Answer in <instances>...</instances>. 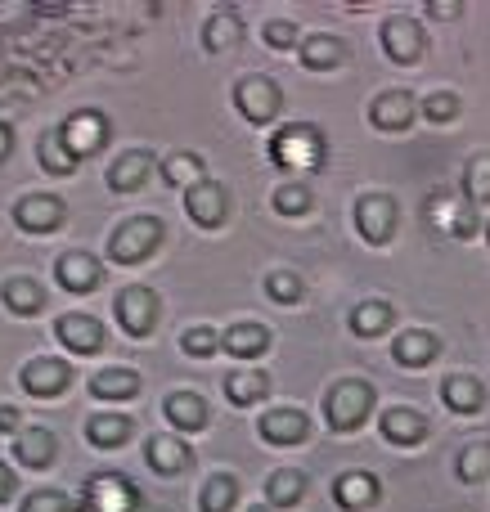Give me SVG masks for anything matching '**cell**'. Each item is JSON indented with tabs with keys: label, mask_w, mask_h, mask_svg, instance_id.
Masks as SVG:
<instances>
[{
	"label": "cell",
	"mask_w": 490,
	"mask_h": 512,
	"mask_svg": "<svg viewBox=\"0 0 490 512\" xmlns=\"http://www.w3.org/2000/svg\"><path fill=\"white\" fill-rule=\"evenodd\" d=\"M270 158H275V167H288V171H320L324 135L302 122L284 126V131H275V140H270Z\"/></svg>",
	"instance_id": "obj_1"
},
{
	"label": "cell",
	"mask_w": 490,
	"mask_h": 512,
	"mask_svg": "<svg viewBox=\"0 0 490 512\" xmlns=\"http://www.w3.org/2000/svg\"><path fill=\"white\" fill-rule=\"evenodd\" d=\"M374 409V387L369 382H338V387L324 396V414H329V427L333 432H356L360 423L369 418Z\"/></svg>",
	"instance_id": "obj_2"
},
{
	"label": "cell",
	"mask_w": 490,
	"mask_h": 512,
	"mask_svg": "<svg viewBox=\"0 0 490 512\" xmlns=\"http://www.w3.org/2000/svg\"><path fill=\"white\" fill-rule=\"evenodd\" d=\"M158 239H162V225L153 221V216H135V221H126L113 230V239H108V261L140 265L144 256H153Z\"/></svg>",
	"instance_id": "obj_3"
},
{
	"label": "cell",
	"mask_w": 490,
	"mask_h": 512,
	"mask_svg": "<svg viewBox=\"0 0 490 512\" xmlns=\"http://www.w3.org/2000/svg\"><path fill=\"white\" fill-rule=\"evenodd\" d=\"M81 490H86L81 495V512H140L135 486L126 477H117V472H99Z\"/></svg>",
	"instance_id": "obj_4"
},
{
	"label": "cell",
	"mask_w": 490,
	"mask_h": 512,
	"mask_svg": "<svg viewBox=\"0 0 490 512\" xmlns=\"http://www.w3.org/2000/svg\"><path fill=\"white\" fill-rule=\"evenodd\" d=\"M158 292L153 288H122L117 292V301H113V315H117V324L126 328L131 337H149L153 333V324H158Z\"/></svg>",
	"instance_id": "obj_5"
},
{
	"label": "cell",
	"mask_w": 490,
	"mask_h": 512,
	"mask_svg": "<svg viewBox=\"0 0 490 512\" xmlns=\"http://www.w3.org/2000/svg\"><path fill=\"white\" fill-rule=\"evenodd\" d=\"M59 140L68 144L72 158H90V153H99L108 144V117L95 113V108H81L59 126Z\"/></svg>",
	"instance_id": "obj_6"
},
{
	"label": "cell",
	"mask_w": 490,
	"mask_h": 512,
	"mask_svg": "<svg viewBox=\"0 0 490 512\" xmlns=\"http://www.w3.org/2000/svg\"><path fill=\"white\" fill-rule=\"evenodd\" d=\"M279 104H284V99H279V86L270 77H248V81H239V90H234V108H239L252 126L275 122Z\"/></svg>",
	"instance_id": "obj_7"
},
{
	"label": "cell",
	"mask_w": 490,
	"mask_h": 512,
	"mask_svg": "<svg viewBox=\"0 0 490 512\" xmlns=\"http://www.w3.org/2000/svg\"><path fill=\"white\" fill-rule=\"evenodd\" d=\"M18 382H23L27 396L36 400H50V396H63L72 382V369L63 360H50V355H36V360L23 364V373H18Z\"/></svg>",
	"instance_id": "obj_8"
},
{
	"label": "cell",
	"mask_w": 490,
	"mask_h": 512,
	"mask_svg": "<svg viewBox=\"0 0 490 512\" xmlns=\"http://www.w3.org/2000/svg\"><path fill=\"white\" fill-rule=\"evenodd\" d=\"M356 230L365 243H374V248H383L387 239H392L396 230V203L387 194H365L356 203Z\"/></svg>",
	"instance_id": "obj_9"
},
{
	"label": "cell",
	"mask_w": 490,
	"mask_h": 512,
	"mask_svg": "<svg viewBox=\"0 0 490 512\" xmlns=\"http://www.w3.org/2000/svg\"><path fill=\"white\" fill-rule=\"evenodd\" d=\"M14 225L27 234H50L63 225V198L54 194H23L14 203Z\"/></svg>",
	"instance_id": "obj_10"
},
{
	"label": "cell",
	"mask_w": 490,
	"mask_h": 512,
	"mask_svg": "<svg viewBox=\"0 0 490 512\" xmlns=\"http://www.w3.org/2000/svg\"><path fill=\"white\" fill-rule=\"evenodd\" d=\"M383 50H387V59H392V63L414 68V63L423 59V50H428L423 27L410 23V18H387V23H383Z\"/></svg>",
	"instance_id": "obj_11"
},
{
	"label": "cell",
	"mask_w": 490,
	"mask_h": 512,
	"mask_svg": "<svg viewBox=\"0 0 490 512\" xmlns=\"http://www.w3.org/2000/svg\"><path fill=\"white\" fill-rule=\"evenodd\" d=\"M185 212L194 225H203V230H216V225L230 216V194H225L216 180H203V185H194L185 194Z\"/></svg>",
	"instance_id": "obj_12"
},
{
	"label": "cell",
	"mask_w": 490,
	"mask_h": 512,
	"mask_svg": "<svg viewBox=\"0 0 490 512\" xmlns=\"http://www.w3.org/2000/svg\"><path fill=\"white\" fill-rule=\"evenodd\" d=\"M54 279H59L63 292H95L104 270H99V261L90 252H63L59 265H54Z\"/></svg>",
	"instance_id": "obj_13"
},
{
	"label": "cell",
	"mask_w": 490,
	"mask_h": 512,
	"mask_svg": "<svg viewBox=\"0 0 490 512\" xmlns=\"http://www.w3.org/2000/svg\"><path fill=\"white\" fill-rule=\"evenodd\" d=\"M54 333H59V342L68 346L72 355H95V351H104V324H99L95 315H63Z\"/></svg>",
	"instance_id": "obj_14"
},
{
	"label": "cell",
	"mask_w": 490,
	"mask_h": 512,
	"mask_svg": "<svg viewBox=\"0 0 490 512\" xmlns=\"http://www.w3.org/2000/svg\"><path fill=\"white\" fill-rule=\"evenodd\" d=\"M0 301H5L9 315L32 319L45 310V288L36 279H27V274H9V279L0 283Z\"/></svg>",
	"instance_id": "obj_15"
},
{
	"label": "cell",
	"mask_w": 490,
	"mask_h": 512,
	"mask_svg": "<svg viewBox=\"0 0 490 512\" xmlns=\"http://www.w3.org/2000/svg\"><path fill=\"white\" fill-rule=\"evenodd\" d=\"M414 117H419V108H414V99L405 95V90H387V95H378L374 104H369V122H374L378 131H410Z\"/></svg>",
	"instance_id": "obj_16"
},
{
	"label": "cell",
	"mask_w": 490,
	"mask_h": 512,
	"mask_svg": "<svg viewBox=\"0 0 490 512\" xmlns=\"http://www.w3.org/2000/svg\"><path fill=\"white\" fill-rule=\"evenodd\" d=\"M54 454H59V441H54L45 427H23V432L14 436V459L23 463V468H50Z\"/></svg>",
	"instance_id": "obj_17"
},
{
	"label": "cell",
	"mask_w": 490,
	"mask_h": 512,
	"mask_svg": "<svg viewBox=\"0 0 490 512\" xmlns=\"http://www.w3.org/2000/svg\"><path fill=\"white\" fill-rule=\"evenodd\" d=\"M149 171H153V158L144 149L122 153V158L108 167V189H113V194H135V189L149 180Z\"/></svg>",
	"instance_id": "obj_18"
},
{
	"label": "cell",
	"mask_w": 490,
	"mask_h": 512,
	"mask_svg": "<svg viewBox=\"0 0 490 512\" xmlns=\"http://www.w3.org/2000/svg\"><path fill=\"white\" fill-rule=\"evenodd\" d=\"M257 427L270 445H297V441H306V427L311 423H306V414H297V409H270Z\"/></svg>",
	"instance_id": "obj_19"
},
{
	"label": "cell",
	"mask_w": 490,
	"mask_h": 512,
	"mask_svg": "<svg viewBox=\"0 0 490 512\" xmlns=\"http://www.w3.org/2000/svg\"><path fill=\"white\" fill-rule=\"evenodd\" d=\"M333 499H338V508L360 512L378 499V481L369 477V472H342V477L333 481Z\"/></svg>",
	"instance_id": "obj_20"
},
{
	"label": "cell",
	"mask_w": 490,
	"mask_h": 512,
	"mask_svg": "<svg viewBox=\"0 0 490 512\" xmlns=\"http://www.w3.org/2000/svg\"><path fill=\"white\" fill-rule=\"evenodd\" d=\"M221 351L239 355V360H257V355L270 351V333L261 324H234L221 333Z\"/></svg>",
	"instance_id": "obj_21"
},
{
	"label": "cell",
	"mask_w": 490,
	"mask_h": 512,
	"mask_svg": "<svg viewBox=\"0 0 490 512\" xmlns=\"http://www.w3.org/2000/svg\"><path fill=\"white\" fill-rule=\"evenodd\" d=\"M441 351V342L428 333V328H410V333L396 337V364H405V369H423V364H432Z\"/></svg>",
	"instance_id": "obj_22"
},
{
	"label": "cell",
	"mask_w": 490,
	"mask_h": 512,
	"mask_svg": "<svg viewBox=\"0 0 490 512\" xmlns=\"http://www.w3.org/2000/svg\"><path fill=\"white\" fill-rule=\"evenodd\" d=\"M383 436L392 445H419L428 436V418L419 409H387L383 414Z\"/></svg>",
	"instance_id": "obj_23"
},
{
	"label": "cell",
	"mask_w": 490,
	"mask_h": 512,
	"mask_svg": "<svg viewBox=\"0 0 490 512\" xmlns=\"http://www.w3.org/2000/svg\"><path fill=\"white\" fill-rule=\"evenodd\" d=\"M432 221H437L450 239H473V230H477L473 203H450V198H432Z\"/></svg>",
	"instance_id": "obj_24"
},
{
	"label": "cell",
	"mask_w": 490,
	"mask_h": 512,
	"mask_svg": "<svg viewBox=\"0 0 490 512\" xmlns=\"http://www.w3.org/2000/svg\"><path fill=\"white\" fill-rule=\"evenodd\" d=\"M144 454H149V468L162 472V477H176V472H185V463H189V450L180 436H153V441L144 445Z\"/></svg>",
	"instance_id": "obj_25"
},
{
	"label": "cell",
	"mask_w": 490,
	"mask_h": 512,
	"mask_svg": "<svg viewBox=\"0 0 490 512\" xmlns=\"http://www.w3.org/2000/svg\"><path fill=\"white\" fill-rule=\"evenodd\" d=\"M140 391V373L135 369H104L90 378V396L95 400H131Z\"/></svg>",
	"instance_id": "obj_26"
},
{
	"label": "cell",
	"mask_w": 490,
	"mask_h": 512,
	"mask_svg": "<svg viewBox=\"0 0 490 512\" xmlns=\"http://www.w3.org/2000/svg\"><path fill=\"white\" fill-rule=\"evenodd\" d=\"M167 418H171V427H180V432H203L207 427L203 396H194V391H176V396L167 400Z\"/></svg>",
	"instance_id": "obj_27"
},
{
	"label": "cell",
	"mask_w": 490,
	"mask_h": 512,
	"mask_svg": "<svg viewBox=\"0 0 490 512\" xmlns=\"http://www.w3.org/2000/svg\"><path fill=\"white\" fill-rule=\"evenodd\" d=\"M131 418L122 414H90L86 418V441L99 445V450H113V445H122L126 436H131Z\"/></svg>",
	"instance_id": "obj_28"
},
{
	"label": "cell",
	"mask_w": 490,
	"mask_h": 512,
	"mask_svg": "<svg viewBox=\"0 0 490 512\" xmlns=\"http://www.w3.org/2000/svg\"><path fill=\"white\" fill-rule=\"evenodd\" d=\"M441 400H446L455 414H473V409H482V400H486V391H482V382L477 378H446L441 382Z\"/></svg>",
	"instance_id": "obj_29"
},
{
	"label": "cell",
	"mask_w": 490,
	"mask_h": 512,
	"mask_svg": "<svg viewBox=\"0 0 490 512\" xmlns=\"http://www.w3.org/2000/svg\"><path fill=\"white\" fill-rule=\"evenodd\" d=\"M387 324H392V306L387 301H360L351 310V333L356 337H378V333H387Z\"/></svg>",
	"instance_id": "obj_30"
},
{
	"label": "cell",
	"mask_w": 490,
	"mask_h": 512,
	"mask_svg": "<svg viewBox=\"0 0 490 512\" xmlns=\"http://www.w3.org/2000/svg\"><path fill=\"white\" fill-rule=\"evenodd\" d=\"M342 54H347V45H342L338 36H306V41H302V63H306V68H315V72L342 63Z\"/></svg>",
	"instance_id": "obj_31"
},
{
	"label": "cell",
	"mask_w": 490,
	"mask_h": 512,
	"mask_svg": "<svg viewBox=\"0 0 490 512\" xmlns=\"http://www.w3.org/2000/svg\"><path fill=\"white\" fill-rule=\"evenodd\" d=\"M36 153H41V171H50V176H72L77 171V158L68 153V144L59 140V131L41 135V144H36Z\"/></svg>",
	"instance_id": "obj_32"
},
{
	"label": "cell",
	"mask_w": 490,
	"mask_h": 512,
	"mask_svg": "<svg viewBox=\"0 0 490 512\" xmlns=\"http://www.w3.org/2000/svg\"><path fill=\"white\" fill-rule=\"evenodd\" d=\"M162 176H167V185H180L189 194L194 185H203V158L198 153H171Z\"/></svg>",
	"instance_id": "obj_33"
},
{
	"label": "cell",
	"mask_w": 490,
	"mask_h": 512,
	"mask_svg": "<svg viewBox=\"0 0 490 512\" xmlns=\"http://www.w3.org/2000/svg\"><path fill=\"white\" fill-rule=\"evenodd\" d=\"M266 391H270L266 373H234V378H225V396H230V405H257Z\"/></svg>",
	"instance_id": "obj_34"
},
{
	"label": "cell",
	"mask_w": 490,
	"mask_h": 512,
	"mask_svg": "<svg viewBox=\"0 0 490 512\" xmlns=\"http://www.w3.org/2000/svg\"><path fill=\"white\" fill-rule=\"evenodd\" d=\"M198 504H203V512H230L234 504H239V481L234 477H212L203 486V495H198Z\"/></svg>",
	"instance_id": "obj_35"
},
{
	"label": "cell",
	"mask_w": 490,
	"mask_h": 512,
	"mask_svg": "<svg viewBox=\"0 0 490 512\" xmlns=\"http://www.w3.org/2000/svg\"><path fill=\"white\" fill-rule=\"evenodd\" d=\"M203 41H207V50H212V54L234 50V45L243 41V23H239V18H234V14H216L212 23H207Z\"/></svg>",
	"instance_id": "obj_36"
},
{
	"label": "cell",
	"mask_w": 490,
	"mask_h": 512,
	"mask_svg": "<svg viewBox=\"0 0 490 512\" xmlns=\"http://www.w3.org/2000/svg\"><path fill=\"white\" fill-rule=\"evenodd\" d=\"M302 490H306V477H302V472L284 468V472H275V477H270L266 499H270L275 508H293L297 499H302Z\"/></svg>",
	"instance_id": "obj_37"
},
{
	"label": "cell",
	"mask_w": 490,
	"mask_h": 512,
	"mask_svg": "<svg viewBox=\"0 0 490 512\" xmlns=\"http://www.w3.org/2000/svg\"><path fill=\"white\" fill-rule=\"evenodd\" d=\"M464 194L468 203H490V153H477L464 167Z\"/></svg>",
	"instance_id": "obj_38"
},
{
	"label": "cell",
	"mask_w": 490,
	"mask_h": 512,
	"mask_svg": "<svg viewBox=\"0 0 490 512\" xmlns=\"http://www.w3.org/2000/svg\"><path fill=\"white\" fill-rule=\"evenodd\" d=\"M490 477V445H468L459 454V481H482Z\"/></svg>",
	"instance_id": "obj_39"
},
{
	"label": "cell",
	"mask_w": 490,
	"mask_h": 512,
	"mask_svg": "<svg viewBox=\"0 0 490 512\" xmlns=\"http://www.w3.org/2000/svg\"><path fill=\"white\" fill-rule=\"evenodd\" d=\"M423 117H428V122H437V126L455 122V117H459V95H455V90H437V95H428Z\"/></svg>",
	"instance_id": "obj_40"
},
{
	"label": "cell",
	"mask_w": 490,
	"mask_h": 512,
	"mask_svg": "<svg viewBox=\"0 0 490 512\" xmlns=\"http://www.w3.org/2000/svg\"><path fill=\"white\" fill-rule=\"evenodd\" d=\"M18 512H72V499L63 490H32Z\"/></svg>",
	"instance_id": "obj_41"
},
{
	"label": "cell",
	"mask_w": 490,
	"mask_h": 512,
	"mask_svg": "<svg viewBox=\"0 0 490 512\" xmlns=\"http://www.w3.org/2000/svg\"><path fill=\"white\" fill-rule=\"evenodd\" d=\"M275 212H279V216H302V212H311V194H306L302 185L275 189Z\"/></svg>",
	"instance_id": "obj_42"
},
{
	"label": "cell",
	"mask_w": 490,
	"mask_h": 512,
	"mask_svg": "<svg viewBox=\"0 0 490 512\" xmlns=\"http://www.w3.org/2000/svg\"><path fill=\"white\" fill-rule=\"evenodd\" d=\"M266 292H270L275 301H284V306H288V301L302 297V279H297V274H288V270L266 274Z\"/></svg>",
	"instance_id": "obj_43"
},
{
	"label": "cell",
	"mask_w": 490,
	"mask_h": 512,
	"mask_svg": "<svg viewBox=\"0 0 490 512\" xmlns=\"http://www.w3.org/2000/svg\"><path fill=\"white\" fill-rule=\"evenodd\" d=\"M212 351H221V333H212V328H189L185 333V355H212Z\"/></svg>",
	"instance_id": "obj_44"
},
{
	"label": "cell",
	"mask_w": 490,
	"mask_h": 512,
	"mask_svg": "<svg viewBox=\"0 0 490 512\" xmlns=\"http://www.w3.org/2000/svg\"><path fill=\"white\" fill-rule=\"evenodd\" d=\"M266 45H275V50H288V45H297V23H288V18H275V23H266Z\"/></svg>",
	"instance_id": "obj_45"
},
{
	"label": "cell",
	"mask_w": 490,
	"mask_h": 512,
	"mask_svg": "<svg viewBox=\"0 0 490 512\" xmlns=\"http://www.w3.org/2000/svg\"><path fill=\"white\" fill-rule=\"evenodd\" d=\"M23 432V414L14 405H0V436H18Z\"/></svg>",
	"instance_id": "obj_46"
},
{
	"label": "cell",
	"mask_w": 490,
	"mask_h": 512,
	"mask_svg": "<svg viewBox=\"0 0 490 512\" xmlns=\"http://www.w3.org/2000/svg\"><path fill=\"white\" fill-rule=\"evenodd\" d=\"M14 490H18L14 468H9V463H0V504H9V499H14Z\"/></svg>",
	"instance_id": "obj_47"
},
{
	"label": "cell",
	"mask_w": 490,
	"mask_h": 512,
	"mask_svg": "<svg viewBox=\"0 0 490 512\" xmlns=\"http://www.w3.org/2000/svg\"><path fill=\"white\" fill-rule=\"evenodd\" d=\"M428 14H437V18H459V14H464V5H455V0H428Z\"/></svg>",
	"instance_id": "obj_48"
},
{
	"label": "cell",
	"mask_w": 490,
	"mask_h": 512,
	"mask_svg": "<svg viewBox=\"0 0 490 512\" xmlns=\"http://www.w3.org/2000/svg\"><path fill=\"white\" fill-rule=\"evenodd\" d=\"M9 144H14V140H9V131H5V126H0V158H5V153H9Z\"/></svg>",
	"instance_id": "obj_49"
},
{
	"label": "cell",
	"mask_w": 490,
	"mask_h": 512,
	"mask_svg": "<svg viewBox=\"0 0 490 512\" xmlns=\"http://www.w3.org/2000/svg\"><path fill=\"white\" fill-rule=\"evenodd\" d=\"M248 512H270V508H266V504H257V508H248Z\"/></svg>",
	"instance_id": "obj_50"
},
{
	"label": "cell",
	"mask_w": 490,
	"mask_h": 512,
	"mask_svg": "<svg viewBox=\"0 0 490 512\" xmlns=\"http://www.w3.org/2000/svg\"><path fill=\"white\" fill-rule=\"evenodd\" d=\"M486 243H490V230H486Z\"/></svg>",
	"instance_id": "obj_51"
}]
</instances>
